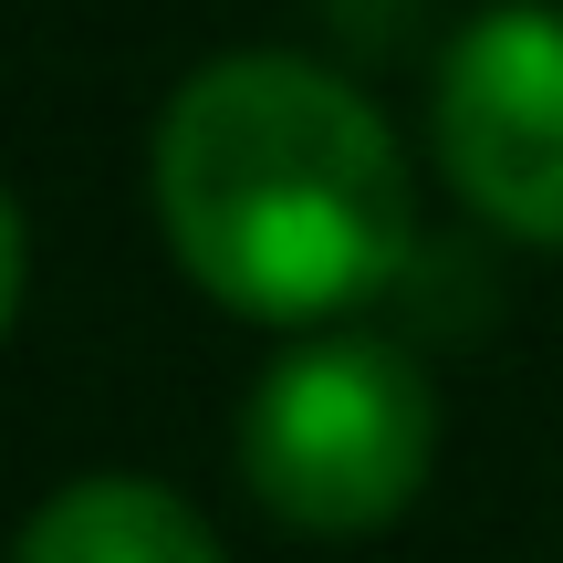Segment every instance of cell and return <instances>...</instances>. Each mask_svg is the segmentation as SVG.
Returning <instances> with one entry per match:
<instances>
[{
  "label": "cell",
  "mask_w": 563,
  "mask_h": 563,
  "mask_svg": "<svg viewBox=\"0 0 563 563\" xmlns=\"http://www.w3.org/2000/svg\"><path fill=\"white\" fill-rule=\"evenodd\" d=\"M157 230L209 302L323 323L407 272L418 209L386 115L292 53H230L157 115Z\"/></svg>",
  "instance_id": "cell-1"
},
{
  "label": "cell",
  "mask_w": 563,
  "mask_h": 563,
  "mask_svg": "<svg viewBox=\"0 0 563 563\" xmlns=\"http://www.w3.org/2000/svg\"><path fill=\"white\" fill-rule=\"evenodd\" d=\"M428 460H439V397L418 355L376 334L292 344L241 397V481L282 532L323 543L386 532L428 490Z\"/></svg>",
  "instance_id": "cell-2"
},
{
  "label": "cell",
  "mask_w": 563,
  "mask_h": 563,
  "mask_svg": "<svg viewBox=\"0 0 563 563\" xmlns=\"http://www.w3.org/2000/svg\"><path fill=\"white\" fill-rule=\"evenodd\" d=\"M439 167L490 230L563 251V11L501 0L439 63Z\"/></svg>",
  "instance_id": "cell-3"
},
{
  "label": "cell",
  "mask_w": 563,
  "mask_h": 563,
  "mask_svg": "<svg viewBox=\"0 0 563 563\" xmlns=\"http://www.w3.org/2000/svg\"><path fill=\"white\" fill-rule=\"evenodd\" d=\"M11 563H230V553L157 481H74L21 522Z\"/></svg>",
  "instance_id": "cell-4"
}]
</instances>
